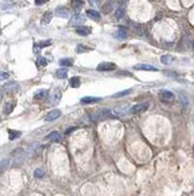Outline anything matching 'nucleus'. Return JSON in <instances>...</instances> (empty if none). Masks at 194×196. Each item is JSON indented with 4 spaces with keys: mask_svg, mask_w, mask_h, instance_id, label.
Listing matches in <instances>:
<instances>
[{
    "mask_svg": "<svg viewBox=\"0 0 194 196\" xmlns=\"http://www.w3.org/2000/svg\"><path fill=\"white\" fill-rule=\"evenodd\" d=\"M86 16L94 19V21H100V18H101V13L98 11H96V10H88L86 11Z\"/></svg>",
    "mask_w": 194,
    "mask_h": 196,
    "instance_id": "nucleus-12",
    "label": "nucleus"
},
{
    "mask_svg": "<svg viewBox=\"0 0 194 196\" xmlns=\"http://www.w3.org/2000/svg\"><path fill=\"white\" fill-rule=\"evenodd\" d=\"M7 105H8V104H7ZM13 107H15V102H13V101H10V105H8V106H6V105H5V107H4V113L8 114L10 112L12 111Z\"/></svg>",
    "mask_w": 194,
    "mask_h": 196,
    "instance_id": "nucleus-27",
    "label": "nucleus"
},
{
    "mask_svg": "<svg viewBox=\"0 0 194 196\" xmlns=\"http://www.w3.org/2000/svg\"><path fill=\"white\" fill-rule=\"evenodd\" d=\"M17 88H18V85H17L16 82H10V83H7L6 85H4L3 89L6 90L7 93H15V92L17 90Z\"/></svg>",
    "mask_w": 194,
    "mask_h": 196,
    "instance_id": "nucleus-14",
    "label": "nucleus"
},
{
    "mask_svg": "<svg viewBox=\"0 0 194 196\" xmlns=\"http://www.w3.org/2000/svg\"><path fill=\"white\" fill-rule=\"evenodd\" d=\"M179 100H180V104L182 105V107H187L189 104V100H188L187 95L185 94V92H181L179 94Z\"/></svg>",
    "mask_w": 194,
    "mask_h": 196,
    "instance_id": "nucleus-15",
    "label": "nucleus"
},
{
    "mask_svg": "<svg viewBox=\"0 0 194 196\" xmlns=\"http://www.w3.org/2000/svg\"><path fill=\"white\" fill-rule=\"evenodd\" d=\"M116 36H118V38H126L127 37V29H126L125 27H119L118 28V33H116Z\"/></svg>",
    "mask_w": 194,
    "mask_h": 196,
    "instance_id": "nucleus-17",
    "label": "nucleus"
},
{
    "mask_svg": "<svg viewBox=\"0 0 194 196\" xmlns=\"http://www.w3.org/2000/svg\"><path fill=\"white\" fill-rule=\"evenodd\" d=\"M52 17H53V13H52L51 11L46 12V13L43 15V17H42V21H41V23H42V24H48V23L51 22Z\"/></svg>",
    "mask_w": 194,
    "mask_h": 196,
    "instance_id": "nucleus-20",
    "label": "nucleus"
},
{
    "mask_svg": "<svg viewBox=\"0 0 194 196\" xmlns=\"http://www.w3.org/2000/svg\"><path fill=\"white\" fill-rule=\"evenodd\" d=\"M61 116V112L59 110H52L51 112H48L44 117V122H54Z\"/></svg>",
    "mask_w": 194,
    "mask_h": 196,
    "instance_id": "nucleus-3",
    "label": "nucleus"
},
{
    "mask_svg": "<svg viewBox=\"0 0 194 196\" xmlns=\"http://www.w3.org/2000/svg\"><path fill=\"white\" fill-rule=\"evenodd\" d=\"M161 62H162V64H164V65H168V64H170V63L173 62V57H170V55H168V54L162 55V57H161Z\"/></svg>",
    "mask_w": 194,
    "mask_h": 196,
    "instance_id": "nucleus-22",
    "label": "nucleus"
},
{
    "mask_svg": "<svg viewBox=\"0 0 194 196\" xmlns=\"http://www.w3.org/2000/svg\"><path fill=\"white\" fill-rule=\"evenodd\" d=\"M88 1L90 3V5H92V6H95L96 5V0H88Z\"/></svg>",
    "mask_w": 194,
    "mask_h": 196,
    "instance_id": "nucleus-35",
    "label": "nucleus"
},
{
    "mask_svg": "<svg viewBox=\"0 0 194 196\" xmlns=\"http://www.w3.org/2000/svg\"><path fill=\"white\" fill-rule=\"evenodd\" d=\"M85 51H90V48H86L83 45H78V46H77V52H78V53H83Z\"/></svg>",
    "mask_w": 194,
    "mask_h": 196,
    "instance_id": "nucleus-30",
    "label": "nucleus"
},
{
    "mask_svg": "<svg viewBox=\"0 0 194 196\" xmlns=\"http://www.w3.org/2000/svg\"><path fill=\"white\" fill-rule=\"evenodd\" d=\"M37 64L41 65V66H46V65H47V59H44L43 57H40V58L37 59Z\"/></svg>",
    "mask_w": 194,
    "mask_h": 196,
    "instance_id": "nucleus-31",
    "label": "nucleus"
},
{
    "mask_svg": "<svg viewBox=\"0 0 194 196\" xmlns=\"http://www.w3.org/2000/svg\"><path fill=\"white\" fill-rule=\"evenodd\" d=\"M123 16H125V8L120 6L118 10H116V12H115V17L118 18V19H120V18H122Z\"/></svg>",
    "mask_w": 194,
    "mask_h": 196,
    "instance_id": "nucleus-26",
    "label": "nucleus"
},
{
    "mask_svg": "<svg viewBox=\"0 0 194 196\" xmlns=\"http://www.w3.org/2000/svg\"><path fill=\"white\" fill-rule=\"evenodd\" d=\"M83 0H72V6H73V10L76 12H79L80 10L83 8Z\"/></svg>",
    "mask_w": 194,
    "mask_h": 196,
    "instance_id": "nucleus-18",
    "label": "nucleus"
},
{
    "mask_svg": "<svg viewBox=\"0 0 194 196\" xmlns=\"http://www.w3.org/2000/svg\"><path fill=\"white\" fill-rule=\"evenodd\" d=\"M55 16L58 17H60V18H69L70 17V11H69V8H66L64 6H60V7H58L55 10Z\"/></svg>",
    "mask_w": 194,
    "mask_h": 196,
    "instance_id": "nucleus-4",
    "label": "nucleus"
},
{
    "mask_svg": "<svg viewBox=\"0 0 194 196\" xmlns=\"http://www.w3.org/2000/svg\"><path fill=\"white\" fill-rule=\"evenodd\" d=\"M166 75H167V76H171V77H175V76H176V74L173 72V71H166Z\"/></svg>",
    "mask_w": 194,
    "mask_h": 196,
    "instance_id": "nucleus-33",
    "label": "nucleus"
},
{
    "mask_svg": "<svg viewBox=\"0 0 194 196\" xmlns=\"http://www.w3.org/2000/svg\"><path fill=\"white\" fill-rule=\"evenodd\" d=\"M193 50H194V42H193Z\"/></svg>",
    "mask_w": 194,
    "mask_h": 196,
    "instance_id": "nucleus-36",
    "label": "nucleus"
},
{
    "mask_svg": "<svg viewBox=\"0 0 194 196\" xmlns=\"http://www.w3.org/2000/svg\"><path fill=\"white\" fill-rule=\"evenodd\" d=\"M159 97L163 101H169V100L174 99V93L170 90H167V89H162L159 92Z\"/></svg>",
    "mask_w": 194,
    "mask_h": 196,
    "instance_id": "nucleus-5",
    "label": "nucleus"
},
{
    "mask_svg": "<svg viewBox=\"0 0 194 196\" xmlns=\"http://www.w3.org/2000/svg\"><path fill=\"white\" fill-rule=\"evenodd\" d=\"M8 77V74L7 72H1V80L4 81L5 80V78H7Z\"/></svg>",
    "mask_w": 194,
    "mask_h": 196,
    "instance_id": "nucleus-34",
    "label": "nucleus"
},
{
    "mask_svg": "<svg viewBox=\"0 0 194 196\" xmlns=\"http://www.w3.org/2000/svg\"><path fill=\"white\" fill-rule=\"evenodd\" d=\"M52 45V41L51 40H46V41H41V42H38L37 46L40 47V48H43V47H48V46H51Z\"/></svg>",
    "mask_w": 194,
    "mask_h": 196,
    "instance_id": "nucleus-29",
    "label": "nucleus"
},
{
    "mask_svg": "<svg viewBox=\"0 0 194 196\" xmlns=\"http://www.w3.org/2000/svg\"><path fill=\"white\" fill-rule=\"evenodd\" d=\"M47 139L53 141V142H60L61 141V135L58 131H53V132H51L49 135L47 136Z\"/></svg>",
    "mask_w": 194,
    "mask_h": 196,
    "instance_id": "nucleus-16",
    "label": "nucleus"
},
{
    "mask_svg": "<svg viewBox=\"0 0 194 196\" xmlns=\"http://www.w3.org/2000/svg\"><path fill=\"white\" fill-rule=\"evenodd\" d=\"M135 70H144V71H157V67L149 64H138L134 66Z\"/></svg>",
    "mask_w": 194,
    "mask_h": 196,
    "instance_id": "nucleus-9",
    "label": "nucleus"
},
{
    "mask_svg": "<svg viewBox=\"0 0 194 196\" xmlns=\"http://www.w3.org/2000/svg\"><path fill=\"white\" fill-rule=\"evenodd\" d=\"M131 108H132V107H130V106H126V107H119V108H115V110L113 111V113H114V116H115V117L125 116L127 112H131Z\"/></svg>",
    "mask_w": 194,
    "mask_h": 196,
    "instance_id": "nucleus-8",
    "label": "nucleus"
},
{
    "mask_svg": "<svg viewBox=\"0 0 194 196\" xmlns=\"http://www.w3.org/2000/svg\"><path fill=\"white\" fill-rule=\"evenodd\" d=\"M76 33L78 34V35H80V36H88L91 33V29L88 28V27L82 25V27H78V28L76 29Z\"/></svg>",
    "mask_w": 194,
    "mask_h": 196,
    "instance_id": "nucleus-11",
    "label": "nucleus"
},
{
    "mask_svg": "<svg viewBox=\"0 0 194 196\" xmlns=\"http://www.w3.org/2000/svg\"><path fill=\"white\" fill-rule=\"evenodd\" d=\"M60 99H61V93L58 90V89L54 90L53 93H51V95H49V102H51V104H54V105L59 104V102H60Z\"/></svg>",
    "mask_w": 194,
    "mask_h": 196,
    "instance_id": "nucleus-6",
    "label": "nucleus"
},
{
    "mask_svg": "<svg viewBox=\"0 0 194 196\" xmlns=\"http://www.w3.org/2000/svg\"><path fill=\"white\" fill-rule=\"evenodd\" d=\"M116 69V65L114 63H101L97 65V71H102V72H105V71H113Z\"/></svg>",
    "mask_w": 194,
    "mask_h": 196,
    "instance_id": "nucleus-1",
    "label": "nucleus"
},
{
    "mask_svg": "<svg viewBox=\"0 0 194 196\" xmlns=\"http://www.w3.org/2000/svg\"><path fill=\"white\" fill-rule=\"evenodd\" d=\"M149 104L148 102H140V104H137V105H134L132 108H131V112L132 113H143L145 112L148 108H149Z\"/></svg>",
    "mask_w": 194,
    "mask_h": 196,
    "instance_id": "nucleus-2",
    "label": "nucleus"
},
{
    "mask_svg": "<svg viewBox=\"0 0 194 196\" xmlns=\"http://www.w3.org/2000/svg\"><path fill=\"white\" fill-rule=\"evenodd\" d=\"M85 22V17L82 15H74L71 19V24L72 25H83V23Z\"/></svg>",
    "mask_w": 194,
    "mask_h": 196,
    "instance_id": "nucleus-7",
    "label": "nucleus"
},
{
    "mask_svg": "<svg viewBox=\"0 0 194 196\" xmlns=\"http://www.w3.org/2000/svg\"><path fill=\"white\" fill-rule=\"evenodd\" d=\"M59 64L61 66H71L73 64V62H72V59H70V58H62V59H60Z\"/></svg>",
    "mask_w": 194,
    "mask_h": 196,
    "instance_id": "nucleus-23",
    "label": "nucleus"
},
{
    "mask_svg": "<svg viewBox=\"0 0 194 196\" xmlns=\"http://www.w3.org/2000/svg\"><path fill=\"white\" fill-rule=\"evenodd\" d=\"M34 176H35L36 178H42V177H44V172H43V170H41V169H37V170H35Z\"/></svg>",
    "mask_w": 194,
    "mask_h": 196,
    "instance_id": "nucleus-28",
    "label": "nucleus"
},
{
    "mask_svg": "<svg viewBox=\"0 0 194 196\" xmlns=\"http://www.w3.org/2000/svg\"><path fill=\"white\" fill-rule=\"evenodd\" d=\"M67 69L66 67H62V69H59V70H56V72H55V76L58 77V78H61V80H64V78H66L67 77Z\"/></svg>",
    "mask_w": 194,
    "mask_h": 196,
    "instance_id": "nucleus-19",
    "label": "nucleus"
},
{
    "mask_svg": "<svg viewBox=\"0 0 194 196\" xmlns=\"http://www.w3.org/2000/svg\"><path fill=\"white\" fill-rule=\"evenodd\" d=\"M101 101V97H95V96H85L80 99V102L84 105H88V104H95V102H98Z\"/></svg>",
    "mask_w": 194,
    "mask_h": 196,
    "instance_id": "nucleus-10",
    "label": "nucleus"
},
{
    "mask_svg": "<svg viewBox=\"0 0 194 196\" xmlns=\"http://www.w3.org/2000/svg\"><path fill=\"white\" fill-rule=\"evenodd\" d=\"M21 136V132L19 131H15V130H8V139L10 140H15V139H17V137H19Z\"/></svg>",
    "mask_w": 194,
    "mask_h": 196,
    "instance_id": "nucleus-24",
    "label": "nucleus"
},
{
    "mask_svg": "<svg viewBox=\"0 0 194 196\" xmlns=\"http://www.w3.org/2000/svg\"><path fill=\"white\" fill-rule=\"evenodd\" d=\"M132 93V89H126V90H122V92H119L113 95V97H121V96H126Z\"/></svg>",
    "mask_w": 194,
    "mask_h": 196,
    "instance_id": "nucleus-25",
    "label": "nucleus"
},
{
    "mask_svg": "<svg viewBox=\"0 0 194 196\" xmlns=\"http://www.w3.org/2000/svg\"><path fill=\"white\" fill-rule=\"evenodd\" d=\"M47 96H48V90L47 89H41V90H38V92L35 93L34 99L35 100H44Z\"/></svg>",
    "mask_w": 194,
    "mask_h": 196,
    "instance_id": "nucleus-13",
    "label": "nucleus"
},
{
    "mask_svg": "<svg viewBox=\"0 0 194 196\" xmlns=\"http://www.w3.org/2000/svg\"><path fill=\"white\" fill-rule=\"evenodd\" d=\"M48 0H35V5L37 6H40V5H43L44 3H47Z\"/></svg>",
    "mask_w": 194,
    "mask_h": 196,
    "instance_id": "nucleus-32",
    "label": "nucleus"
},
{
    "mask_svg": "<svg viewBox=\"0 0 194 196\" xmlns=\"http://www.w3.org/2000/svg\"><path fill=\"white\" fill-rule=\"evenodd\" d=\"M70 85H71L72 88H78V87L80 85V78L77 77V76L72 77L71 80H70Z\"/></svg>",
    "mask_w": 194,
    "mask_h": 196,
    "instance_id": "nucleus-21",
    "label": "nucleus"
}]
</instances>
